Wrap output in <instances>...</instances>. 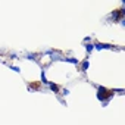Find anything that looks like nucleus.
<instances>
[{"mask_svg": "<svg viewBox=\"0 0 125 125\" xmlns=\"http://www.w3.org/2000/svg\"><path fill=\"white\" fill-rule=\"evenodd\" d=\"M62 62H68V63H72V65H77V66L80 65V60L72 57V56H63L62 57Z\"/></svg>", "mask_w": 125, "mask_h": 125, "instance_id": "7ed1b4c3", "label": "nucleus"}, {"mask_svg": "<svg viewBox=\"0 0 125 125\" xmlns=\"http://www.w3.org/2000/svg\"><path fill=\"white\" fill-rule=\"evenodd\" d=\"M109 19H110V21H113V22H119V19H121V16H119V9H115V10L110 13Z\"/></svg>", "mask_w": 125, "mask_h": 125, "instance_id": "423d86ee", "label": "nucleus"}, {"mask_svg": "<svg viewBox=\"0 0 125 125\" xmlns=\"http://www.w3.org/2000/svg\"><path fill=\"white\" fill-rule=\"evenodd\" d=\"M84 43L87 44V43H91V35H87L85 38H84Z\"/></svg>", "mask_w": 125, "mask_h": 125, "instance_id": "4468645a", "label": "nucleus"}, {"mask_svg": "<svg viewBox=\"0 0 125 125\" xmlns=\"http://www.w3.org/2000/svg\"><path fill=\"white\" fill-rule=\"evenodd\" d=\"M49 90H50V91H53L54 94H57V93L60 91V85H57V84H54V83H52V81H50V84H49Z\"/></svg>", "mask_w": 125, "mask_h": 125, "instance_id": "0eeeda50", "label": "nucleus"}, {"mask_svg": "<svg viewBox=\"0 0 125 125\" xmlns=\"http://www.w3.org/2000/svg\"><path fill=\"white\" fill-rule=\"evenodd\" d=\"M8 68H10V69H12V71H15V72H18V74H19V72H21V69H19V68H18V66H13V65H8Z\"/></svg>", "mask_w": 125, "mask_h": 125, "instance_id": "ddd939ff", "label": "nucleus"}, {"mask_svg": "<svg viewBox=\"0 0 125 125\" xmlns=\"http://www.w3.org/2000/svg\"><path fill=\"white\" fill-rule=\"evenodd\" d=\"M59 93H60L62 96H68V94H69V90H68V88H60Z\"/></svg>", "mask_w": 125, "mask_h": 125, "instance_id": "f8f14e48", "label": "nucleus"}, {"mask_svg": "<svg viewBox=\"0 0 125 125\" xmlns=\"http://www.w3.org/2000/svg\"><path fill=\"white\" fill-rule=\"evenodd\" d=\"M40 84H43V85H47V87H49V84H50V81L46 78V71H44V69L41 71V83H40Z\"/></svg>", "mask_w": 125, "mask_h": 125, "instance_id": "6e6552de", "label": "nucleus"}, {"mask_svg": "<svg viewBox=\"0 0 125 125\" xmlns=\"http://www.w3.org/2000/svg\"><path fill=\"white\" fill-rule=\"evenodd\" d=\"M25 59H28V60H32V62H38V59H37V54H34V53H27Z\"/></svg>", "mask_w": 125, "mask_h": 125, "instance_id": "1a4fd4ad", "label": "nucleus"}, {"mask_svg": "<svg viewBox=\"0 0 125 125\" xmlns=\"http://www.w3.org/2000/svg\"><path fill=\"white\" fill-rule=\"evenodd\" d=\"M118 24H121L122 27H125V19H119V22H118Z\"/></svg>", "mask_w": 125, "mask_h": 125, "instance_id": "dca6fc26", "label": "nucleus"}, {"mask_svg": "<svg viewBox=\"0 0 125 125\" xmlns=\"http://www.w3.org/2000/svg\"><path fill=\"white\" fill-rule=\"evenodd\" d=\"M112 91H113V93H118V94H124V93H125L124 88H112Z\"/></svg>", "mask_w": 125, "mask_h": 125, "instance_id": "9b49d317", "label": "nucleus"}, {"mask_svg": "<svg viewBox=\"0 0 125 125\" xmlns=\"http://www.w3.org/2000/svg\"><path fill=\"white\" fill-rule=\"evenodd\" d=\"M9 57H12V59H18V54H15V53H10V54H9Z\"/></svg>", "mask_w": 125, "mask_h": 125, "instance_id": "2eb2a0df", "label": "nucleus"}, {"mask_svg": "<svg viewBox=\"0 0 125 125\" xmlns=\"http://www.w3.org/2000/svg\"><path fill=\"white\" fill-rule=\"evenodd\" d=\"M80 68H81V72L85 74L88 71V68H90V60L88 59H84L83 62H80Z\"/></svg>", "mask_w": 125, "mask_h": 125, "instance_id": "20e7f679", "label": "nucleus"}, {"mask_svg": "<svg viewBox=\"0 0 125 125\" xmlns=\"http://www.w3.org/2000/svg\"><path fill=\"white\" fill-rule=\"evenodd\" d=\"M84 47H85V52H87V53H91V52L94 50V43H87Z\"/></svg>", "mask_w": 125, "mask_h": 125, "instance_id": "9d476101", "label": "nucleus"}, {"mask_svg": "<svg viewBox=\"0 0 125 125\" xmlns=\"http://www.w3.org/2000/svg\"><path fill=\"white\" fill-rule=\"evenodd\" d=\"M113 49H115L113 44H107V43H102V41L94 43V50H113Z\"/></svg>", "mask_w": 125, "mask_h": 125, "instance_id": "f03ea898", "label": "nucleus"}, {"mask_svg": "<svg viewBox=\"0 0 125 125\" xmlns=\"http://www.w3.org/2000/svg\"><path fill=\"white\" fill-rule=\"evenodd\" d=\"M96 88H97L96 97H97V100H99V102H102V103H103L104 100H109V102H110V100L113 99V94H115V93H113L112 90H107V88H106V87H103V85H97Z\"/></svg>", "mask_w": 125, "mask_h": 125, "instance_id": "f257e3e1", "label": "nucleus"}, {"mask_svg": "<svg viewBox=\"0 0 125 125\" xmlns=\"http://www.w3.org/2000/svg\"><path fill=\"white\" fill-rule=\"evenodd\" d=\"M50 56H52V57H50V59H52V62H57V60H62V57H63V56H62V53H60L59 50H54V52H53Z\"/></svg>", "mask_w": 125, "mask_h": 125, "instance_id": "39448f33", "label": "nucleus"}]
</instances>
